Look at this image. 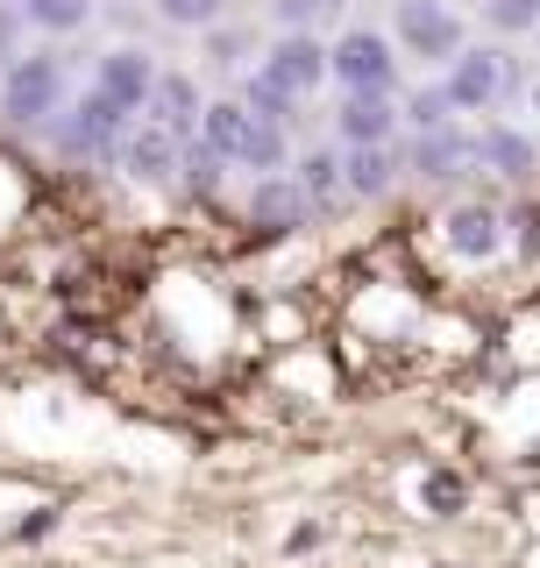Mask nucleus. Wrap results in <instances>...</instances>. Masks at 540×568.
<instances>
[{"label": "nucleus", "instance_id": "19", "mask_svg": "<svg viewBox=\"0 0 540 568\" xmlns=\"http://www.w3.org/2000/svg\"><path fill=\"white\" fill-rule=\"evenodd\" d=\"M150 14L157 22H171V29H213V22H228V0H150Z\"/></svg>", "mask_w": 540, "mask_h": 568}, {"label": "nucleus", "instance_id": "21", "mask_svg": "<svg viewBox=\"0 0 540 568\" xmlns=\"http://www.w3.org/2000/svg\"><path fill=\"white\" fill-rule=\"evenodd\" d=\"M477 164H498L506 178H527V142H519L512 129H483L477 135Z\"/></svg>", "mask_w": 540, "mask_h": 568}, {"label": "nucleus", "instance_id": "26", "mask_svg": "<svg viewBox=\"0 0 540 568\" xmlns=\"http://www.w3.org/2000/svg\"><path fill=\"white\" fill-rule=\"evenodd\" d=\"M527 106H533V121H540V79H533V93H527Z\"/></svg>", "mask_w": 540, "mask_h": 568}, {"label": "nucleus", "instance_id": "18", "mask_svg": "<svg viewBox=\"0 0 540 568\" xmlns=\"http://www.w3.org/2000/svg\"><path fill=\"white\" fill-rule=\"evenodd\" d=\"M249 206H257L263 221H278V227H292V221H306V213H313V206L299 200V185H292L284 171H263V185H257V200H249Z\"/></svg>", "mask_w": 540, "mask_h": 568}, {"label": "nucleus", "instance_id": "15", "mask_svg": "<svg viewBox=\"0 0 540 568\" xmlns=\"http://www.w3.org/2000/svg\"><path fill=\"white\" fill-rule=\"evenodd\" d=\"M14 14H22V29H36V36H50V43H64V36L93 29L100 0H14Z\"/></svg>", "mask_w": 540, "mask_h": 568}, {"label": "nucleus", "instance_id": "9", "mask_svg": "<svg viewBox=\"0 0 540 568\" xmlns=\"http://www.w3.org/2000/svg\"><path fill=\"white\" fill-rule=\"evenodd\" d=\"M200 85L186 79V71H157L150 79V93H142V121H157V129H171V135H186L192 142V129H200Z\"/></svg>", "mask_w": 540, "mask_h": 568}, {"label": "nucleus", "instance_id": "3", "mask_svg": "<svg viewBox=\"0 0 540 568\" xmlns=\"http://www.w3.org/2000/svg\"><path fill=\"white\" fill-rule=\"evenodd\" d=\"M249 79H263L278 100H292L306 106L328 85V36H299V29H278V43H263L257 50V71Z\"/></svg>", "mask_w": 540, "mask_h": 568}, {"label": "nucleus", "instance_id": "16", "mask_svg": "<svg viewBox=\"0 0 540 568\" xmlns=\"http://www.w3.org/2000/svg\"><path fill=\"white\" fill-rule=\"evenodd\" d=\"M270 22L299 29V36H328L349 22V0H270Z\"/></svg>", "mask_w": 540, "mask_h": 568}, {"label": "nucleus", "instance_id": "1", "mask_svg": "<svg viewBox=\"0 0 540 568\" xmlns=\"http://www.w3.org/2000/svg\"><path fill=\"white\" fill-rule=\"evenodd\" d=\"M192 142H200L213 164H236V171H257V178L284 164V121L257 114L242 93H236V100H207Z\"/></svg>", "mask_w": 540, "mask_h": 568}, {"label": "nucleus", "instance_id": "25", "mask_svg": "<svg viewBox=\"0 0 540 568\" xmlns=\"http://www.w3.org/2000/svg\"><path fill=\"white\" fill-rule=\"evenodd\" d=\"M14 29H22V14L0 8V58H14Z\"/></svg>", "mask_w": 540, "mask_h": 568}, {"label": "nucleus", "instance_id": "7", "mask_svg": "<svg viewBox=\"0 0 540 568\" xmlns=\"http://www.w3.org/2000/svg\"><path fill=\"white\" fill-rule=\"evenodd\" d=\"M129 121H136L129 106H114L107 93H93V85H86L79 100H64V106H58V142H64L71 156H114Z\"/></svg>", "mask_w": 540, "mask_h": 568}, {"label": "nucleus", "instance_id": "17", "mask_svg": "<svg viewBox=\"0 0 540 568\" xmlns=\"http://www.w3.org/2000/svg\"><path fill=\"white\" fill-rule=\"evenodd\" d=\"M292 185H299V200H306V206H334L341 192H349V185H341V156H334V150H313V156H299Z\"/></svg>", "mask_w": 540, "mask_h": 568}, {"label": "nucleus", "instance_id": "20", "mask_svg": "<svg viewBox=\"0 0 540 568\" xmlns=\"http://www.w3.org/2000/svg\"><path fill=\"white\" fill-rule=\"evenodd\" d=\"M200 36H207V64L213 71H249V58H257V36H249V29H221V22H213Z\"/></svg>", "mask_w": 540, "mask_h": 568}, {"label": "nucleus", "instance_id": "13", "mask_svg": "<svg viewBox=\"0 0 540 568\" xmlns=\"http://www.w3.org/2000/svg\"><path fill=\"white\" fill-rule=\"evenodd\" d=\"M412 164L420 178H462L477 164V142L456 129V121H441V129H420V150H412Z\"/></svg>", "mask_w": 540, "mask_h": 568}, {"label": "nucleus", "instance_id": "2", "mask_svg": "<svg viewBox=\"0 0 540 568\" xmlns=\"http://www.w3.org/2000/svg\"><path fill=\"white\" fill-rule=\"evenodd\" d=\"M64 100H71V71H64L58 50H14V58L0 64V114H8L14 129L58 121Z\"/></svg>", "mask_w": 540, "mask_h": 568}, {"label": "nucleus", "instance_id": "28", "mask_svg": "<svg viewBox=\"0 0 540 568\" xmlns=\"http://www.w3.org/2000/svg\"><path fill=\"white\" fill-rule=\"evenodd\" d=\"M533 36H540V29H533Z\"/></svg>", "mask_w": 540, "mask_h": 568}, {"label": "nucleus", "instance_id": "22", "mask_svg": "<svg viewBox=\"0 0 540 568\" xmlns=\"http://www.w3.org/2000/svg\"><path fill=\"white\" fill-rule=\"evenodd\" d=\"M483 29L491 36H533L540 29V0H483Z\"/></svg>", "mask_w": 540, "mask_h": 568}, {"label": "nucleus", "instance_id": "24", "mask_svg": "<svg viewBox=\"0 0 540 568\" xmlns=\"http://www.w3.org/2000/svg\"><path fill=\"white\" fill-rule=\"evenodd\" d=\"M427 497H434V505L448 511V505H456V497H462V484H456V476H434V484H427Z\"/></svg>", "mask_w": 540, "mask_h": 568}, {"label": "nucleus", "instance_id": "8", "mask_svg": "<svg viewBox=\"0 0 540 568\" xmlns=\"http://www.w3.org/2000/svg\"><path fill=\"white\" fill-rule=\"evenodd\" d=\"M114 164L136 178V185H171L178 171H186V135H171V129H157V121H129L121 129V150H114Z\"/></svg>", "mask_w": 540, "mask_h": 568}, {"label": "nucleus", "instance_id": "6", "mask_svg": "<svg viewBox=\"0 0 540 568\" xmlns=\"http://www.w3.org/2000/svg\"><path fill=\"white\" fill-rule=\"evenodd\" d=\"M506 85H512V58L506 50H470L462 43L456 58L441 64V93L456 114H491L498 100H506Z\"/></svg>", "mask_w": 540, "mask_h": 568}, {"label": "nucleus", "instance_id": "4", "mask_svg": "<svg viewBox=\"0 0 540 568\" xmlns=\"http://www.w3.org/2000/svg\"><path fill=\"white\" fill-rule=\"evenodd\" d=\"M328 85H341V93H399V43L384 29H341L328 43Z\"/></svg>", "mask_w": 540, "mask_h": 568}, {"label": "nucleus", "instance_id": "10", "mask_svg": "<svg viewBox=\"0 0 540 568\" xmlns=\"http://www.w3.org/2000/svg\"><path fill=\"white\" fill-rule=\"evenodd\" d=\"M150 79H157V64H150V50H136V43L107 50V58L93 64V93H107L114 106H129V114H142V93H150Z\"/></svg>", "mask_w": 540, "mask_h": 568}, {"label": "nucleus", "instance_id": "12", "mask_svg": "<svg viewBox=\"0 0 540 568\" xmlns=\"http://www.w3.org/2000/svg\"><path fill=\"white\" fill-rule=\"evenodd\" d=\"M334 129L341 142H391L399 135V93H341Z\"/></svg>", "mask_w": 540, "mask_h": 568}, {"label": "nucleus", "instance_id": "27", "mask_svg": "<svg viewBox=\"0 0 540 568\" xmlns=\"http://www.w3.org/2000/svg\"><path fill=\"white\" fill-rule=\"evenodd\" d=\"M384 8H399V0H384Z\"/></svg>", "mask_w": 540, "mask_h": 568}, {"label": "nucleus", "instance_id": "5", "mask_svg": "<svg viewBox=\"0 0 540 568\" xmlns=\"http://www.w3.org/2000/svg\"><path fill=\"white\" fill-rule=\"evenodd\" d=\"M391 43H399V58H420V64H448L462 43H470V22H462L448 0H399L391 8Z\"/></svg>", "mask_w": 540, "mask_h": 568}, {"label": "nucleus", "instance_id": "11", "mask_svg": "<svg viewBox=\"0 0 540 568\" xmlns=\"http://www.w3.org/2000/svg\"><path fill=\"white\" fill-rule=\"evenodd\" d=\"M441 227H448V248H456L462 263H483V256H498V248H506V213L483 206V200H462Z\"/></svg>", "mask_w": 540, "mask_h": 568}, {"label": "nucleus", "instance_id": "14", "mask_svg": "<svg viewBox=\"0 0 540 568\" xmlns=\"http://www.w3.org/2000/svg\"><path fill=\"white\" fill-rule=\"evenodd\" d=\"M391 142H341V185L356 192V200H377V192H391Z\"/></svg>", "mask_w": 540, "mask_h": 568}, {"label": "nucleus", "instance_id": "23", "mask_svg": "<svg viewBox=\"0 0 540 568\" xmlns=\"http://www.w3.org/2000/svg\"><path fill=\"white\" fill-rule=\"evenodd\" d=\"M399 121H412V129H441V121H456V106H448L441 85H427V93H412V100L399 106Z\"/></svg>", "mask_w": 540, "mask_h": 568}]
</instances>
